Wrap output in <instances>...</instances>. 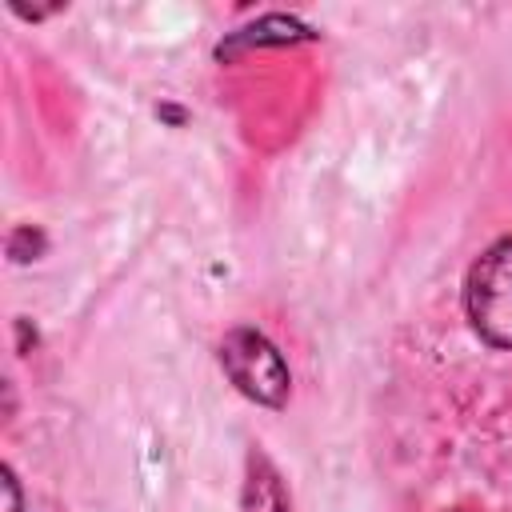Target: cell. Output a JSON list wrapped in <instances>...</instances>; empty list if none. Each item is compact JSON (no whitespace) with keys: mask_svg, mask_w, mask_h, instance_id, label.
Here are the masks:
<instances>
[{"mask_svg":"<svg viewBox=\"0 0 512 512\" xmlns=\"http://www.w3.org/2000/svg\"><path fill=\"white\" fill-rule=\"evenodd\" d=\"M4 488H8V512H20V500H16V480H12V472H4Z\"/></svg>","mask_w":512,"mask_h":512,"instance_id":"3957f363","label":"cell"},{"mask_svg":"<svg viewBox=\"0 0 512 512\" xmlns=\"http://www.w3.org/2000/svg\"><path fill=\"white\" fill-rule=\"evenodd\" d=\"M464 300L476 332L496 348H512V236L472 264Z\"/></svg>","mask_w":512,"mask_h":512,"instance_id":"6da1fadb","label":"cell"},{"mask_svg":"<svg viewBox=\"0 0 512 512\" xmlns=\"http://www.w3.org/2000/svg\"><path fill=\"white\" fill-rule=\"evenodd\" d=\"M220 360L244 396L272 404V408L288 400V368H284L280 352L260 332H252V328L228 332L220 344Z\"/></svg>","mask_w":512,"mask_h":512,"instance_id":"7a4b0ae2","label":"cell"}]
</instances>
